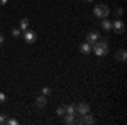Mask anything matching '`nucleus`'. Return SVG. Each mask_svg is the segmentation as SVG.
Here are the masks:
<instances>
[{
    "instance_id": "obj_1",
    "label": "nucleus",
    "mask_w": 127,
    "mask_h": 125,
    "mask_svg": "<svg viewBox=\"0 0 127 125\" xmlns=\"http://www.w3.org/2000/svg\"><path fill=\"white\" fill-rule=\"evenodd\" d=\"M92 51L97 54L98 58H102V56H105V54L108 52V42L107 41H100V39H98L97 42L92 44Z\"/></svg>"
},
{
    "instance_id": "obj_2",
    "label": "nucleus",
    "mask_w": 127,
    "mask_h": 125,
    "mask_svg": "<svg viewBox=\"0 0 127 125\" xmlns=\"http://www.w3.org/2000/svg\"><path fill=\"white\" fill-rule=\"evenodd\" d=\"M93 14L97 15L98 19H105V17H108V14H110V9H108V5H105V3H100V5L95 7Z\"/></svg>"
},
{
    "instance_id": "obj_3",
    "label": "nucleus",
    "mask_w": 127,
    "mask_h": 125,
    "mask_svg": "<svg viewBox=\"0 0 127 125\" xmlns=\"http://www.w3.org/2000/svg\"><path fill=\"white\" fill-rule=\"evenodd\" d=\"M112 30L117 32V34H124V30H126V24H124V20H122V19H115L114 22H112Z\"/></svg>"
},
{
    "instance_id": "obj_4",
    "label": "nucleus",
    "mask_w": 127,
    "mask_h": 125,
    "mask_svg": "<svg viewBox=\"0 0 127 125\" xmlns=\"http://www.w3.org/2000/svg\"><path fill=\"white\" fill-rule=\"evenodd\" d=\"M36 39H37V34L34 32V30H24V41L27 42V44H32V42H36Z\"/></svg>"
},
{
    "instance_id": "obj_5",
    "label": "nucleus",
    "mask_w": 127,
    "mask_h": 125,
    "mask_svg": "<svg viewBox=\"0 0 127 125\" xmlns=\"http://www.w3.org/2000/svg\"><path fill=\"white\" fill-rule=\"evenodd\" d=\"M75 108H76V113H80V115L90 113V105H88V103H85V101H80L78 105H75Z\"/></svg>"
},
{
    "instance_id": "obj_6",
    "label": "nucleus",
    "mask_w": 127,
    "mask_h": 125,
    "mask_svg": "<svg viewBox=\"0 0 127 125\" xmlns=\"http://www.w3.org/2000/svg\"><path fill=\"white\" fill-rule=\"evenodd\" d=\"M98 39H100V34H98L97 30H90V32H87V42H88V44L97 42Z\"/></svg>"
},
{
    "instance_id": "obj_7",
    "label": "nucleus",
    "mask_w": 127,
    "mask_h": 125,
    "mask_svg": "<svg viewBox=\"0 0 127 125\" xmlns=\"http://www.w3.org/2000/svg\"><path fill=\"white\" fill-rule=\"evenodd\" d=\"M76 124H87V125H92L95 124V118L90 115V113H85V115H81L80 120H76Z\"/></svg>"
},
{
    "instance_id": "obj_8",
    "label": "nucleus",
    "mask_w": 127,
    "mask_h": 125,
    "mask_svg": "<svg viewBox=\"0 0 127 125\" xmlns=\"http://www.w3.org/2000/svg\"><path fill=\"white\" fill-rule=\"evenodd\" d=\"M48 105V98H46V95H41L36 98V106L37 108H44V106Z\"/></svg>"
},
{
    "instance_id": "obj_9",
    "label": "nucleus",
    "mask_w": 127,
    "mask_h": 125,
    "mask_svg": "<svg viewBox=\"0 0 127 125\" xmlns=\"http://www.w3.org/2000/svg\"><path fill=\"white\" fill-rule=\"evenodd\" d=\"M115 59H117L119 63H124L127 59V51L126 49H119L117 52H115Z\"/></svg>"
},
{
    "instance_id": "obj_10",
    "label": "nucleus",
    "mask_w": 127,
    "mask_h": 125,
    "mask_svg": "<svg viewBox=\"0 0 127 125\" xmlns=\"http://www.w3.org/2000/svg\"><path fill=\"white\" fill-rule=\"evenodd\" d=\"M80 51H81V54H90V51H92V44H88L87 41L81 42V44H80Z\"/></svg>"
},
{
    "instance_id": "obj_11",
    "label": "nucleus",
    "mask_w": 127,
    "mask_h": 125,
    "mask_svg": "<svg viewBox=\"0 0 127 125\" xmlns=\"http://www.w3.org/2000/svg\"><path fill=\"white\" fill-rule=\"evenodd\" d=\"M102 29L103 30H107V32H110L112 30V22L105 17V19H102Z\"/></svg>"
},
{
    "instance_id": "obj_12",
    "label": "nucleus",
    "mask_w": 127,
    "mask_h": 125,
    "mask_svg": "<svg viewBox=\"0 0 127 125\" xmlns=\"http://www.w3.org/2000/svg\"><path fill=\"white\" fill-rule=\"evenodd\" d=\"M19 29L22 30V32L29 29V19H20V22H19Z\"/></svg>"
},
{
    "instance_id": "obj_13",
    "label": "nucleus",
    "mask_w": 127,
    "mask_h": 125,
    "mask_svg": "<svg viewBox=\"0 0 127 125\" xmlns=\"http://www.w3.org/2000/svg\"><path fill=\"white\" fill-rule=\"evenodd\" d=\"M64 124H68V125H71V124H76V118H75V115H69V113H64Z\"/></svg>"
},
{
    "instance_id": "obj_14",
    "label": "nucleus",
    "mask_w": 127,
    "mask_h": 125,
    "mask_svg": "<svg viewBox=\"0 0 127 125\" xmlns=\"http://www.w3.org/2000/svg\"><path fill=\"white\" fill-rule=\"evenodd\" d=\"M66 113H69V115H76V108H75V105H66Z\"/></svg>"
},
{
    "instance_id": "obj_15",
    "label": "nucleus",
    "mask_w": 127,
    "mask_h": 125,
    "mask_svg": "<svg viewBox=\"0 0 127 125\" xmlns=\"http://www.w3.org/2000/svg\"><path fill=\"white\" fill-rule=\"evenodd\" d=\"M56 113H58L59 117H63L64 113H66V105H61V106H58V108H56Z\"/></svg>"
},
{
    "instance_id": "obj_16",
    "label": "nucleus",
    "mask_w": 127,
    "mask_h": 125,
    "mask_svg": "<svg viewBox=\"0 0 127 125\" xmlns=\"http://www.w3.org/2000/svg\"><path fill=\"white\" fill-rule=\"evenodd\" d=\"M10 32H12V36H14V37H19V36H20V32H22V30H20V29H12Z\"/></svg>"
},
{
    "instance_id": "obj_17",
    "label": "nucleus",
    "mask_w": 127,
    "mask_h": 125,
    "mask_svg": "<svg viewBox=\"0 0 127 125\" xmlns=\"http://www.w3.org/2000/svg\"><path fill=\"white\" fill-rule=\"evenodd\" d=\"M5 124H9V125H17L19 124V120H15V118H7V122Z\"/></svg>"
},
{
    "instance_id": "obj_18",
    "label": "nucleus",
    "mask_w": 127,
    "mask_h": 125,
    "mask_svg": "<svg viewBox=\"0 0 127 125\" xmlns=\"http://www.w3.org/2000/svg\"><path fill=\"white\" fill-rule=\"evenodd\" d=\"M42 95H46V96H48V95H51V88L44 86V88H42Z\"/></svg>"
},
{
    "instance_id": "obj_19",
    "label": "nucleus",
    "mask_w": 127,
    "mask_h": 125,
    "mask_svg": "<svg viewBox=\"0 0 127 125\" xmlns=\"http://www.w3.org/2000/svg\"><path fill=\"white\" fill-rule=\"evenodd\" d=\"M122 15H124V10H122V9H117V10H115V17H119V19H120Z\"/></svg>"
},
{
    "instance_id": "obj_20",
    "label": "nucleus",
    "mask_w": 127,
    "mask_h": 125,
    "mask_svg": "<svg viewBox=\"0 0 127 125\" xmlns=\"http://www.w3.org/2000/svg\"><path fill=\"white\" fill-rule=\"evenodd\" d=\"M5 100H7V96H5V93H3V91H0V103H3Z\"/></svg>"
},
{
    "instance_id": "obj_21",
    "label": "nucleus",
    "mask_w": 127,
    "mask_h": 125,
    "mask_svg": "<svg viewBox=\"0 0 127 125\" xmlns=\"http://www.w3.org/2000/svg\"><path fill=\"white\" fill-rule=\"evenodd\" d=\"M5 122H7V117H5V115H0V125H3Z\"/></svg>"
},
{
    "instance_id": "obj_22",
    "label": "nucleus",
    "mask_w": 127,
    "mask_h": 125,
    "mask_svg": "<svg viewBox=\"0 0 127 125\" xmlns=\"http://www.w3.org/2000/svg\"><path fill=\"white\" fill-rule=\"evenodd\" d=\"M3 42H5V39H3V36L0 34V46H3Z\"/></svg>"
},
{
    "instance_id": "obj_23",
    "label": "nucleus",
    "mask_w": 127,
    "mask_h": 125,
    "mask_svg": "<svg viewBox=\"0 0 127 125\" xmlns=\"http://www.w3.org/2000/svg\"><path fill=\"white\" fill-rule=\"evenodd\" d=\"M7 2H9V0H0V5H5Z\"/></svg>"
},
{
    "instance_id": "obj_24",
    "label": "nucleus",
    "mask_w": 127,
    "mask_h": 125,
    "mask_svg": "<svg viewBox=\"0 0 127 125\" xmlns=\"http://www.w3.org/2000/svg\"><path fill=\"white\" fill-rule=\"evenodd\" d=\"M83 2H93V0H83Z\"/></svg>"
}]
</instances>
